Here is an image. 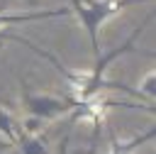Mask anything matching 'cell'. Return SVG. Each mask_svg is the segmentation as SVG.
I'll list each match as a JSON object with an SVG mask.
<instances>
[{
    "label": "cell",
    "mask_w": 156,
    "mask_h": 154,
    "mask_svg": "<svg viewBox=\"0 0 156 154\" xmlns=\"http://www.w3.org/2000/svg\"><path fill=\"white\" fill-rule=\"evenodd\" d=\"M154 137H156V127H149L144 134H136V137H132V139H127V142H119V139L110 132V154H134L141 144L151 142Z\"/></svg>",
    "instance_id": "4"
},
{
    "label": "cell",
    "mask_w": 156,
    "mask_h": 154,
    "mask_svg": "<svg viewBox=\"0 0 156 154\" xmlns=\"http://www.w3.org/2000/svg\"><path fill=\"white\" fill-rule=\"evenodd\" d=\"M139 93H144V95H149V98L156 95V73H154V71H149L146 78L139 83Z\"/></svg>",
    "instance_id": "7"
},
{
    "label": "cell",
    "mask_w": 156,
    "mask_h": 154,
    "mask_svg": "<svg viewBox=\"0 0 156 154\" xmlns=\"http://www.w3.org/2000/svg\"><path fill=\"white\" fill-rule=\"evenodd\" d=\"M7 147H10L7 142H0V149H7Z\"/></svg>",
    "instance_id": "9"
},
{
    "label": "cell",
    "mask_w": 156,
    "mask_h": 154,
    "mask_svg": "<svg viewBox=\"0 0 156 154\" xmlns=\"http://www.w3.org/2000/svg\"><path fill=\"white\" fill-rule=\"evenodd\" d=\"M0 103H5V95H2V93H0Z\"/></svg>",
    "instance_id": "10"
},
{
    "label": "cell",
    "mask_w": 156,
    "mask_h": 154,
    "mask_svg": "<svg viewBox=\"0 0 156 154\" xmlns=\"http://www.w3.org/2000/svg\"><path fill=\"white\" fill-rule=\"evenodd\" d=\"M0 134H5V142H7L10 147H15V142H17V137H20V127L15 125L12 115H10L5 108H0Z\"/></svg>",
    "instance_id": "6"
},
{
    "label": "cell",
    "mask_w": 156,
    "mask_h": 154,
    "mask_svg": "<svg viewBox=\"0 0 156 154\" xmlns=\"http://www.w3.org/2000/svg\"><path fill=\"white\" fill-rule=\"evenodd\" d=\"M71 5V12H76V17L80 20L83 29L88 32L90 37V49H93V56L98 59L102 51H100V27L117 12H122L124 7L129 5H136V2H149V0H68Z\"/></svg>",
    "instance_id": "1"
},
{
    "label": "cell",
    "mask_w": 156,
    "mask_h": 154,
    "mask_svg": "<svg viewBox=\"0 0 156 154\" xmlns=\"http://www.w3.org/2000/svg\"><path fill=\"white\" fill-rule=\"evenodd\" d=\"M71 7H54V10H37V12H22V15H10V12H0V29L2 27H12V24H24V22H34V20H51V17H68Z\"/></svg>",
    "instance_id": "3"
},
{
    "label": "cell",
    "mask_w": 156,
    "mask_h": 154,
    "mask_svg": "<svg viewBox=\"0 0 156 154\" xmlns=\"http://www.w3.org/2000/svg\"><path fill=\"white\" fill-rule=\"evenodd\" d=\"M22 105L29 112V117L49 122L61 115H68L76 103H73V98H56V95H46V93H34L27 86H22Z\"/></svg>",
    "instance_id": "2"
},
{
    "label": "cell",
    "mask_w": 156,
    "mask_h": 154,
    "mask_svg": "<svg viewBox=\"0 0 156 154\" xmlns=\"http://www.w3.org/2000/svg\"><path fill=\"white\" fill-rule=\"evenodd\" d=\"M15 147H17V154H49L41 137H37V134H24L22 130H20V137H17Z\"/></svg>",
    "instance_id": "5"
},
{
    "label": "cell",
    "mask_w": 156,
    "mask_h": 154,
    "mask_svg": "<svg viewBox=\"0 0 156 154\" xmlns=\"http://www.w3.org/2000/svg\"><path fill=\"white\" fill-rule=\"evenodd\" d=\"M20 39V34H12V32H5V29H0V46L5 44V42H17Z\"/></svg>",
    "instance_id": "8"
}]
</instances>
